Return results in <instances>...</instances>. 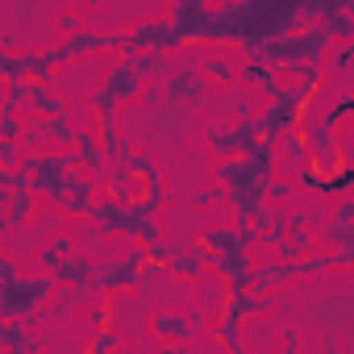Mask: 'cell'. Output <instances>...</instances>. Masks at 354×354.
<instances>
[{
  "label": "cell",
  "instance_id": "cell-1",
  "mask_svg": "<svg viewBox=\"0 0 354 354\" xmlns=\"http://www.w3.org/2000/svg\"><path fill=\"white\" fill-rule=\"evenodd\" d=\"M50 288H55L50 275L30 279V275L17 271L13 259H0V321H17V325L34 321L42 300L50 296Z\"/></svg>",
  "mask_w": 354,
  "mask_h": 354
},
{
  "label": "cell",
  "instance_id": "cell-2",
  "mask_svg": "<svg viewBox=\"0 0 354 354\" xmlns=\"http://www.w3.org/2000/svg\"><path fill=\"white\" fill-rule=\"evenodd\" d=\"M158 92H162V100H192V104H205L209 100V84L192 67H175Z\"/></svg>",
  "mask_w": 354,
  "mask_h": 354
},
{
  "label": "cell",
  "instance_id": "cell-3",
  "mask_svg": "<svg viewBox=\"0 0 354 354\" xmlns=\"http://www.w3.org/2000/svg\"><path fill=\"white\" fill-rule=\"evenodd\" d=\"M350 221H354V205L346 201L333 217H329V225H325V242H337V254H350L354 259V242H350Z\"/></svg>",
  "mask_w": 354,
  "mask_h": 354
},
{
  "label": "cell",
  "instance_id": "cell-4",
  "mask_svg": "<svg viewBox=\"0 0 354 354\" xmlns=\"http://www.w3.org/2000/svg\"><path fill=\"white\" fill-rule=\"evenodd\" d=\"M205 267H209V250H205V246H192V250L180 246V250H175V259L167 263V271L180 275V279H192V275H201Z\"/></svg>",
  "mask_w": 354,
  "mask_h": 354
},
{
  "label": "cell",
  "instance_id": "cell-5",
  "mask_svg": "<svg viewBox=\"0 0 354 354\" xmlns=\"http://www.w3.org/2000/svg\"><path fill=\"white\" fill-rule=\"evenodd\" d=\"M150 329H154V333H162V337H175V342H188V337L196 333V317H180V313H154Z\"/></svg>",
  "mask_w": 354,
  "mask_h": 354
},
{
  "label": "cell",
  "instance_id": "cell-6",
  "mask_svg": "<svg viewBox=\"0 0 354 354\" xmlns=\"http://www.w3.org/2000/svg\"><path fill=\"white\" fill-rule=\"evenodd\" d=\"M30 213H34V196H30L26 188H13V192H9V201H5V230H0V234L21 230V225L30 221Z\"/></svg>",
  "mask_w": 354,
  "mask_h": 354
},
{
  "label": "cell",
  "instance_id": "cell-7",
  "mask_svg": "<svg viewBox=\"0 0 354 354\" xmlns=\"http://www.w3.org/2000/svg\"><path fill=\"white\" fill-rule=\"evenodd\" d=\"M67 254H71V238L63 234V238H55V246H42V254H38V259H42V267H46V271H55Z\"/></svg>",
  "mask_w": 354,
  "mask_h": 354
},
{
  "label": "cell",
  "instance_id": "cell-8",
  "mask_svg": "<svg viewBox=\"0 0 354 354\" xmlns=\"http://www.w3.org/2000/svg\"><path fill=\"white\" fill-rule=\"evenodd\" d=\"M9 188H26L21 171H0V230H5V201H9Z\"/></svg>",
  "mask_w": 354,
  "mask_h": 354
},
{
  "label": "cell",
  "instance_id": "cell-9",
  "mask_svg": "<svg viewBox=\"0 0 354 354\" xmlns=\"http://www.w3.org/2000/svg\"><path fill=\"white\" fill-rule=\"evenodd\" d=\"M205 71H209L213 80H221V84H225V80H234V63H230V59H209V63H205Z\"/></svg>",
  "mask_w": 354,
  "mask_h": 354
},
{
  "label": "cell",
  "instance_id": "cell-10",
  "mask_svg": "<svg viewBox=\"0 0 354 354\" xmlns=\"http://www.w3.org/2000/svg\"><path fill=\"white\" fill-rule=\"evenodd\" d=\"M213 201H225V192L221 188H205V192L192 196V205H213Z\"/></svg>",
  "mask_w": 354,
  "mask_h": 354
},
{
  "label": "cell",
  "instance_id": "cell-11",
  "mask_svg": "<svg viewBox=\"0 0 354 354\" xmlns=\"http://www.w3.org/2000/svg\"><path fill=\"white\" fill-rule=\"evenodd\" d=\"M59 30H63L67 38H71V34H80V17H75V13H63V17H59Z\"/></svg>",
  "mask_w": 354,
  "mask_h": 354
},
{
  "label": "cell",
  "instance_id": "cell-12",
  "mask_svg": "<svg viewBox=\"0 0 354 354\" xmlns=\"http://www.w3.org/2000/svg\"><path fill=\"white\" fill-rule=\"evenodd\" d=\"M267 196H279V201H292V184H279V180H271V188H267Z\"/></svg>",
  "mask_w": 354,
  "mask_h": 354
},
{
  "label": "cell",
  "instance_id": "cell-13",
  "mask_svg": "<svg viewBox=\"0 0 354 354\" xmlns=\"http://www.w3.org/2000/svg\"><path fill=\"white\" fill-rule=\"evenodd\" d=\"M142 96H146V104H150V109H154V104H162V92H158L154 84H150V88H142Z\"/></svg>",
  "mask_w": 354,
  "mask_h": 354
},
{
  "label": "cell",
  "instance_id": "cell-14",
  "mask_svg": "<svg viewBox=\"0 0 354 354\" xmlns=\"http://www.w3.org/2000/svg\"><path fill=\"white\" fill-rule=\"evenodd\" d=\"M296 350H300V337L288 329V342H283V350H279V354H296Z\"/></svg>",
  "mask_w": 354,
  "mask_h": 354
},
{
  "label": "cell",
  "instance_id": "cell-15",
  "mask_svg": "<svg viewBox=\"0 0 354 354\" xmlns=\"http://www.w3.org/2000/svg\"><path fill=\"white\" fill-rule=\"evenodd\" d=\"M162 354H184V346H171V350H162Z\"/></svg>",
  "mask_w": 354,
  "mask_h": 354
}]
</instances>
